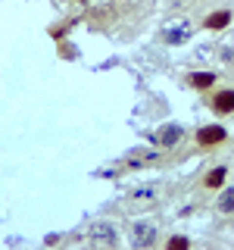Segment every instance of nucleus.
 <instances>
[{
    "label": "nucleus",
    "instance_id": "f257e3e1",
    "mask_svg": "<svg viewBox=\"0 0 234 250\" xmlns=\"http://www.w3.org/2000/svg\"><path fill=\"white\" fill-rule=\"evenodd\" d=\"M209 109L215 116H231L234 113V88H222L209 97Z\"/></svg>",
    "mask_w": 234,
    "mask_h": 250
},
{
    "label": "nucleus",
    "instance_id": "f03ea898",
    "mask_svg": "<svg viewBox=\"0 0 234 250\" xmlns=\"http://www.w3.org/2000/svg\"><path fill=\"white\" fill-rule=\"evenodd\" d=\"M131 241H135V247L156 244V225L153 222H135L131 225Z\"/></svg>",
    "mask_w": 234,
    "mask_h": 250
},
{
    "label": "nucleus",
    "instance_id": "7ed1b4c3",
    "mask_svg": "<svg viewBox=\"0 0 234 250\" xmlns=\"http://www.w3.org/2000/svg\"><path fill=\"white\" fill-rule=\"evenodd\" d=\"M225 138H228V131H225L222 125H203L197 131V144L200 147H215V144H222Z\"/></svg>",
    "mask_w": 234,
    "mask_h": 250
},
{
    "label": "nucleus",
    "instance_id": "20e7f679",
    "mask_svg": "<svg viewBox=\"0 0 234 250\" xmlns=\"http://www.w3.org/2000/svg\"><path fill=\"white\" fill-rule=\"evenodd\" d=\"M181 138H184V128H181V125H166V128L156 131V144H159L162 150H172V147H175Z\"/></svg>",
    "mask_w": 234,
    "mask_h": 250
},
{
    "label": "nucleus",
    "instance_id": "39448f33",
    "mask_svg": "<svg viewBox=\"0 0 234 250\" xmlns=\"http://www.w3.org/2000/svg\"><path fill=\"white\" fill-rule=\"evenodd\" d=\"M228 25H231V10H215V13L203 16V28H209V31H222Z\"/></svg>",
    "mask_w": 234,
    "mask_h": 250
},
{
    "label": "nucleus",
    "instance_id": "423d86ee",
    "mask_svg": "<svg viewBox=\"0 0 234 250\" xmlns=\"http://www.w3.org/2000/svg\"><path fill=\"white\" fill-rule=\"evenodd\" d=\"M184 82L191 84V88H197V91H209V88H213V84L218 82V75H215V72H209V69H200V72H191V75L184 78Z\"/></svg>",
    "mask_w": 234,
    "mask_h": 250
},
{
    "label": "nucleus",
    "instance_id": "0eeeda50",
    "mask_svg": "<svg viewBox=\"0 0 234 250\" xmlns=\"http://www.w3.org/2000/svg\"><path fill=\"white\" fill-rule=\"evenodd\" d=\"M91 241H94V244H119V234H116L113 225L97 222V225L91 229Z\"/></svg>",
    "mask_w": 234,
    "mask_h": 250
},
{
    "label": "nucleus",
    "instance_id": "6e6552de",
    "mask_svg": "<svg viewBox=\"0 0 234 250\" xmlns=\"http://www.w3.org/2000/svg\"><path fill=\"white\" fill-rule=\"evenodd\" d=\"M225 178H228V169H225V166H213L206 175H203V188H206V191H213V188H222Z\"/></svg>",
    "mask_w": 234,
    "mask_h": 250
},
{
    "label": "nucleus",
    "instance_id": "1a4fd4ad",
    "mask_svg": "<svg viewBox=\"0 0 234 250\" xmlns=\"http://www.w3.org/2000/svg\"><path fill=\"white\" fill-rule=\"evenodd\" d=\"M215 209L222 216H231L234 213V188H225V191H222V197L215 200Z\"/></svg>",
    "mask_w": 234,
    "mask_h": 250
},
{
    "label": "nucleus",
    "instance_id": "9d476101",
    "mask_svg": "<svg viewBox=\"0 0 234 250\" xmlns=\"http://www.w3.org/2000/svg\"><path fill=\"white\" fill-rule=\"evenodd\" d=\"M153 197H156L153 188H144V191H135V194H131L128 203H131V207H135V203H153Z\"/></svg>",
    "mask_w": 234,
    "mask_h": 250
},
{
    "label": "nucleus",
    "instance_id": "9b49d317",
    "mask_svg": "<svg viewBox=\"0 0 234 250\" xmlns=\"http://www.w3.org/2000/svg\"><path fill=\"white\" fill-rule=\"evenodd\" d=\"M166 247H175V250H178V247H191V241L181 238V234H175V238H169V241H166Z\"/></svg>",
    "mask_w": 234,
    "mask_h": 250
}]
</instances>
